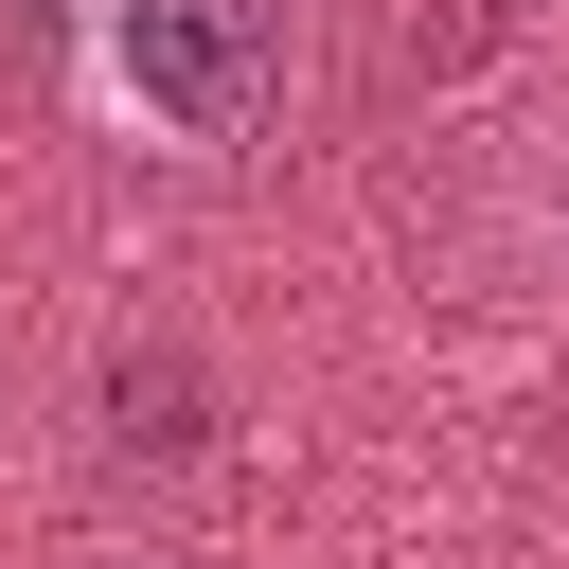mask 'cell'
<instances>
[{
  "label": "cell",
  "mask_w": 569,
  "mask_h": 569,
  "mask_svg": "<svg viewBox=\"0 0 569 569\" xmlns=\"http://www.w3.org/2000/svg\"><path fill=\"white\" fill-rule=\"evenodd\" d=\"M107 71L142 124L178 142H249L267 71H284V0H107Z\"/></svg>",
  "instance_id": "cell-1"
},
{
  "label": "cell",
  "mask_w": 569,
  "mask_h": 569,
  "mask_svg": "<svg viewBox=\"0 0 569 569\" xmlns=\"http://www.w3.org/2000/svg\"><path fill=\"white\" fill-rule=\"evenodd\" d=\"M107 409H124V445H196V356H124Z\"/></svg>",
  "instance_id": "cell-2"
}]
</instances>
